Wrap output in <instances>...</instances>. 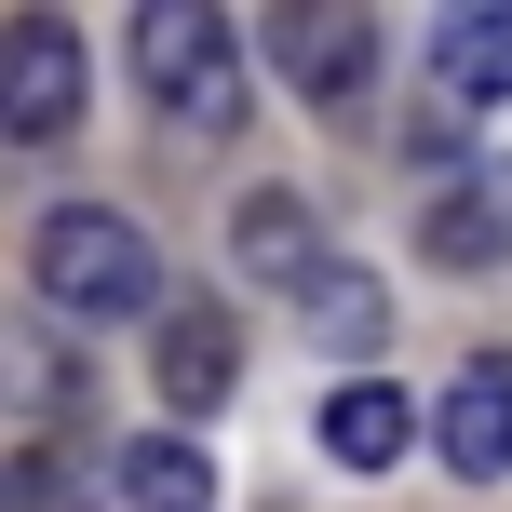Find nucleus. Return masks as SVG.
Returning <instances> with one entry per match:
<instances>
[{
  "instance_id": "obj_1",
  "label": "nucleus",
  "mask_w": 512,
  "mask_h": 512,
  "mask_svg": "<svg viewBox=\"0 0 512 512\" xmlns=\"http://www.w3.org/2000/svg\"><path fill=\"white\" fill-rule=\"evenodd\" d=\"M27 283H41L68 324H135V310H162V243L135 230L122 203H41Z\"/></svg>"
},
{
  "instance_id": "obj_2",
  "label": "nucleus",
  "mask_w": 512,
  "mask_h": 512,
  "mask_svg": "<svg viewBox=\"0 0 512 512\" xmlns=\"http://www.w3.org/2000/svg\"><path fill=\"white\" fill-rule=\"evenodd\" d=\"M122 68L149 81V108H176V122H203V135L243 122V41H230L216 0H149V14L122 27Z\"/></svg>"
},
{
  "instance_id": "obj_3",
  "label": "nucleus",
  "mask_w": 512,
  "mask_h": 512,
  "mask_svg": "<svg viewBox=\"0 0 512 512\" xmlns=\"http://www.w3.org/2000/svg\"><path fill=\"white\" fill-rule=\"evenodd\" d=\"M68 122H81V27L68 14H14L0 27V135L54 149Z\"/></svg>"
},
{
  "instance_id": "obj_4",
  "label": "nucleus",
  "mask_w": 512,
  "mask_h": 512,
  "mask_svg": "<svg viewBox=\"0 0 512 512\" xmlns=\"http://www.w3.org/2000/svg\"><path fill=\"white\" fill-rule=\"evenodd\" d=\"M270 68L297 81L310 108H351L364 81H378V14H364V0H283L270 14Z\"/></svg>"
},
{
  "instance_id": "obj_5",
  "label": "nucleus",
  "mask_w": 512,
  "mask_h": 512,
  "mask_svg": "<svg viewBox=\"0 0 512 512\" xmlns=\"http://www.w3.org/2000/svg\"><path fill=\"white\" fill-rule=\"evenodd\" d=\"M418 95L486 122L512 108V0H472V14H432V54H418Z\"/></svg>"
},
{
  "instance_id": "obj_6",
  "label": "nucleus",
  "mask_w": 512,
  "mask_h": 512,
  "mask_svg": "<svg viewBox=\"0 0 512 512\" xmlns=\"http://www.w3.org/2000/svg\"><path fill=\"white\" fill-rule=\"evenodd\" d=\"M432 445H445V472H459V486H499V472H512V351H472L459 378H445Z\"/></svg>"
},
{
  "instance_id": "obj_7",
  "label": "nucleus",
  "mask_w": 512,
  "mask_h": 512,
  "mask_svg": "<svg viewBox=\"0 0 512 512\" xmlns=\"http://www.w3.org/2000/svg\"><path fill=\"white\" fill-rule=\"evenodd\" d=\"M418 243H432V270H512V162L445 176L432 216H418Z\"/></svg>"
},
{
  "instance_id": "obj_8",
  "label": "nucleus",
  "mask_w": 512,
  "mask_h": 512,
  "mask_svg": "<svg viewBox=\"0 0 512 512\" xmlns=\"http://www.w3.org/2000/svg\"><path fill=\"white\" fill-rule=\"evenodd\" d=\"M149 378H162V405H176V418H216V405L243 391V324H216V310H162Z\"/></svg>"
},
{
  "instance_id": "obj_9",
  "label": "nucleus",
  "mask_w": 512,
  "mask_h": 512,
  "mask_svg": "<svg viewBox=\"0 0 512 512\" xmlns=\"http://www.w3.org/2000/svg\"><path fill=\"white\" fill-rule=\"evenodd\" d=\"M230 256H243L256 283H297V297H310V283L337 270V256H324V230H310V203H297V189H243V203H230Z\"/></svg>"
},
{
  "instance_id": "obj_10",
  "label": "nucleus",
  "mask_w": 512,
  "mask_h": 512,
  "mask_svg": "<svg viewBox=\"0 0 512 512\" xmlns=\"http://www.w3.org/2000/svg\"><path fill=\"white\" fill-rule=\"evenodd\" d=\"M405 445H418V405H405L391 378H351V391H324V459H337V472H391Z\"/></svg>"
},
{
  "instance_id": "obj_11",
  "label": "nucleus",
  "mask_w": 512,
  "mask_h": 512,
  "mask_svg": "<svg viewBox=\"0 0 512 512\" xmlns=\"http://www.w3.org/2000/svg\"><path fill=\"white\" fill-rule=\"evenodd\" d=\"M122 512H216V459L189 432H135L122 445Z\"/></svg>"
},
{
  "instance_id": "obj_12",
  "label": "nucleus",
  "mask_w": 512,
  "mask_h": 512,
  "mask_svg": "<svg viewBox=\"0 0 512 512\" xmlns=\"http://www.w3.org/2000/svg\"><path fill=\"white\" fill-rule=\"evenodd\" d=\"M297 310H310V351H351V364H364V351H378V337H391V283L364 270V256H337V270L310 283Z\"/></svg>"
},
{
  "instance_id": "obj_13",
  "label": "nucleus",
  "mask_w": 512,
  "mask_h": 512,
  "mask_svg": "<svg viewBox=\"0 0 512 512\" xmlns=\"http://www.w3.org/2000/svg\"><path fill=\"white\" fill-rule=\"evenodd\" d=\"M405 149H418V162H459V149H472V122H459V108H432V95H418V122H405ZM459 176H472V162H459Z\"/></svg>"
}]
</instances>
